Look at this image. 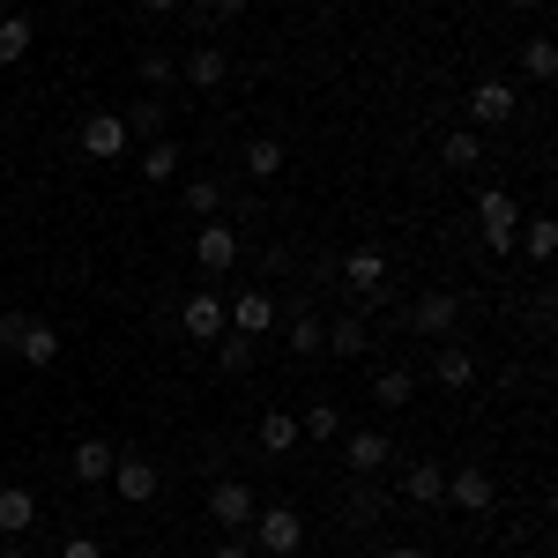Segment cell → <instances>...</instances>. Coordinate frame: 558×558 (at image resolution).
Segmentation results:
<instances>
[{
	"instance_id": "6da1fadb",
	"label": "cell",
	"mask_w": 558,
	"mask_h": 558,
	"mask_svg": "<svg viewBox=\"0 0 558 558\" xmlns=\"http://www.w3.org/2000/svg\"><path fill=\"white\" fill-rule=\"evenodd\" d=\"M246 529H254V551L260 558H299L305 551V514H299V507H268V514H254Z\"/></svg>"
},
{
	"instance_id": "7a4b0ae2",
	"label": "cell",
	"mask_w": 558,
	"mask_h": 558,
	"mask_svg": "<svg viewBox=\"0 0 558 558\" xmlns=\"http://www.w3.org/2000/svg\"><path fill=\"white\" fill-rule=\"evenodd\" d=\"M0 350H8V357H23V365H52V357H60V336H52V328H45V320H31V313H8V320H0Z\"/></svg>"
},
{
	"instance_id": "3957f363",
	"label": "cell",
	"mask_w": 558,
	"mask_h": 558,
	"mask_svg": "<svg viewBox=\"0 0 558 558\" xmlns=\"http://www.w3.org/2000/svg\"><path fill=\"white\" fill-rule=\"evenodd\" d=\"M476 239H484V254H514V223H521V209H514V194L507 186H484L476 194Z\"/></svg>"
},
{
	"instance_id": "277c9868",
	"label": "cell",
	"mask_w": 558,
	"mask_h": 558,
	"mask_svg": "<svg viewBox=\"0 0 558 558\" xmlns=\"http://www.w3.org/2000/svg\"><path fill=\"white\" fill-rule=\"evenodd\" d=\"M254 514H260V507H254V492H246L239 476H216V484H209V521H216V536H239Z\"/></svg>"
},
{
	"instance_id": "5b68a950",
	"label": "cell",
	"mask_w": 558,
	"mask_h": 558,
	"mask_svg": "<svg viewBox=\"0 0 558 558\" xmlns=\"http://www.w3.org/2000/svg\"><path fill=\"white\" fill-rule=\"evenodd\" d=\"M454 320H462V299H454V291H425V299L410 305V328H417L425 343H447Z\"/></svg>"
},
{
	"instance_id": "8992f818",
	"label": "cell",
	"mask_w": 558,
	"mask_h": 558,
	"mask_svg": "<svg viewBox=\"0 0 558 558\" xmlns=\"http://www.w3.org/2000/svg\"><path fill=\"white\" fill-rule=\"evenodd\" d=\"M447 499L462 507V514H492V499H499V484L484 462H462V470H447Z\"/></svg>"
},
{
	"instance_id": "52a82bcc",
	"label": "cell",
	"mask_w": 558,
	"mask_h": 558,
	"mask_svg": "<svg viewBox=\"0 0 558 558\" xmlns=\"http://www.w3.org/2000/svg\"><path fill=\"white\" fill-rule=\"evenodd\" d=\"M120 149H128V120H120V112H89L83 120V157L89 165H112Z\"/></svg>"
},
{
	"instance_id": "ba28073f",
	"label": "cell",
	"mask_w": 558,
	"mask_h": 558,
	"mask_svg": "<svg viewBox=\"0 0 558 558\" xmlns=\"http://www.w3.org/2000/svg\"><path fill=\"white\" fill-rule=\"evenodd\" d=\"M179 328H186V343H216L231 320H223V299L216 291H194V299L179 305Z\"/></svg>"
},
{
	"instance_id": "9c48e42d",
	"label": "cell",
	"mask_w": 558,
	"mask_h": 558,
	"mask_svg": "<svg viewBox=\"0 0 558 558\" xmlns=\"http://www.w3.org/2000/svg\"><path fill=\"white\" fill-rule=\"evenodd\" d=\"M112 484H120V499H134V507H149L165 476H157V462H149V454H112Z\"/></svg>"
},
{
	"instance_id": "30bf717a",
	"label": "cell",
	"mask_w": 558,
	"mask_h": 558,
	"mask_svg": "<svg viewBox=\"0 0 558 558\" xmlns=\"http://www.w3.org/2000/svg\"><path fill=\"white\" fill-rule=\"evenodd\" d=\"M470 120L476 128H514V83H499V75L476 83L470 89Z\"/></svg>"
},
{
	"instance_id": "8fae6325",
	"label": "cell",
	"mask_w": 558,
	"mask_h": 558,
	"mask_svg": "<svg viewBox=\"0 0 558 558\" xmlns=\"http://www.w3.org/2000/svg\"><path fill=\"white\" fill-rule=\"evenodd\" d=\"M223 320H231V336H268L276 328V299L268 291H239V299L223 305Z\"/></svg>"
},
{
	"instance_id": "7c38bea8",
	"label": "cell",
	"mask_w": 558,
	"mask_h": 558,
	"mask_svg": "<svg viewBox=\"0 0 558 558\" xmlns=\"http://www.w3.org/2000/svg\"><path fill=\"white\" fill-rule=\"evenodd\" d=\"M387 454H395V439H387V432H350V439H343V470L350 476L387 470Z\"/></svg>"
},
{
	"instance_id": "4fadbf2b",
	"label": "cell",
	"mask_w": 558,
	"mask_h": 558,
	"mask_svg": "<svg viewBox=\"0 0 558 558\" xmlns=\"http://www.w3.org/2000/svg\"><path fill=\"white\" fill-rule=\"evenodd\" d=\"M194 260H202L209 276H223V268L239 260V231H231V223H202V231H194Z\"/></svg>"
},
{
	"instance_id": "5bb4252c",
	"label": "cell",
	"mask_w": 558,
	"mask_h": 558,
	"mask_svg": "<svg viewBox=\"0 0 558 558\" xmlns=\"http://www.w3.org/2000/svg\"><path fill=\"white\" fill-rule=\"evenodd\" d=\"M343 283L357 291V299H380V291H387V254H380V246H357V254L343 260Z\"/></svg>"
},
{
	"instance_id": "9a60e30c",
	"label": "cell",
	"mask_w": 558,
	"mask_h": 558,
	"mask_svg": "<svg viewBox=\"0 0 558 558\" xmlns=\"http://www.w3.org/2000/svg\"><path fill=\"white\" fill-rule=\"evenodd\" d=\"M402 499L410 507H439L447 499V462H410L402 470Z\"/></svg>"
},
{
	"instance_id": "2e32d148",
	"label": "cell",
	"mask_w": 558,
	"mask_h": 558,
	"mask_svg": "<svg viewBox=\"0 0 558 558\" xmlns=\"http://www.w3.org/2000/svg\"><path fill=\"white\" fill-rule=\"evenodd\" d=\"M432 380L447 387V395H462V387L476 380V357L462 343H439V350H432Z\"/></svg>"
},
{
	"instance_id": "e0dca14e",
	"label": "cell",
	"mask_w": 558,
	"mask_h": 558,
	"mask_svg": "<svg viewBox=\"0 0 558 558\" xmlns=\"http://www.w3.org/2000/svg\"><path fill=\"white\" fill-rule=\"evenodd\" d=\"M23 529H38V492L0 484V536H23Z\"/></svg>"
},
{
	"instance_id": "ac0fdd59",
	"label": "cell",
	"mask_w": 558,
	"mask_h": 558,
	"mask_svg": "<svg viewBox=\"0 0 558 558\" xmlns=\"http://www.w3.org/2000/svg\"><path fill=\"white\" fill-rule=\"evenodd\" d=\"M179 75H186V83H194V89H216V83H223V75H231V52H223V45H194Z\"/></svg>"
},
{
	"instance_id": "d6986e66",
	"label": "cell",
	"mask_w": 558,
	"mask_h": 558,
	"mask_svg": "<svg viewBox=\"0 0 558 558\" xmlns=\"http://www.w3.org/2000/svg\"><path fill=\"white\" fill-rule=\"evenodd\" d=\"M320 350H336V357H365V350H373V328H365L357 313H343L336 328H320Z\"/></svg>"
},
{
	"instance_id": "ffe728a7",
	"label": "cell",
	"mask_w": 558,
	"mask_h": 558,
	"mask_svg": "<svg viewBox=\"0 0 558 558\" xmlns=\"http://www.w3.org/2000/svg\"><path fill=\"white\" fill-rule=\"evenodd\" d=\"M112 454H120V447L83 439V447H75V462H68V470H75V484H105V476H112Z\"/></svg>"
},
{
	"instance_id": "44dd1931",
	"label": "cell",
	"mask_w": 558,
	"mask_h": 558,
	"mask_svg": "<svg viewBox=\"0 0 558 558\" xmlns=\"http://www.w3.org/2000/svg\"><path fill=\"white\" fill-rule=\"evenodd\" d=\"M209 350H216V365H223L231 380H246V373H254V336H231V328H223Z\"/></svg>"
},
{
	"instance_id": "7402d4cb",
	"label": "cell",
	"mask_w": 558,
	"mask_h": 558,
	"mask_svg": "<svg viewBox=\"0 0 558 558\" xmlns=\"http://www.w3.org/2000/svg\"><path fill=\"white\" fill-rule=\"evenodd\" d=\"M142 179H149V186H165V179H179V142H172V134H157V142L142 149Z\"/></svg>"
},
{
	"instance_id": "603a6c76",
	"label": "cell",
	"mask_w": 558,
	"mask_h": 558,
	"mask_svg": "<svg viewBox=\"0 0 558 558\" xmlns=\"http://www.w3.org/2000/svg\"><path fill=\"white\" fill-rule=\"evenodd\" d=\"M31 38H38V23H31V15H0V68H15V60L31 52Z\"/></svg>"
},
{
	"instance_id": "cb8c5ba5",
	"label": "cell",
	"mask_w": 558,
	"mask_h": 558,
	"mask_svg": "<svg viewBox=\"0 0 558 558\" xmlns=\"http://www.w3.org/2000/svg\"><path fill=\"white\" fill-rule=\"evenodd\" d=\"M291 447H299V417L291 410H268L260 417V454H291Z\"/></svg>"
},
{
	"instance_id": "d4e9b609",
	"label": "cell",
	"mask_w": 558,
	"mask_h": 558,
	"mask_svg": "<svg viewBox=\"0 0 558 558\" xmlns=\"http://www.w3.org/2000/svg\"><path fill=\"white\" fill-rule=\"evenodd\" d=\"M410 395H417V380H410L402 365H387V373H373V402H387V410H402Z\"/></svg>"
},
{
	"instance_id": "484cf974",
	"label": "cell",
	"mask_w": 558,
	"mask_h": 558,
	"mask_svg": "<svg viewBox=\"0 0 558 558\" xmlns=\"http://www.w3.org/2000/svg\"><path fill=\"white\" fill-rule=\"evenodd\" d=\"M439 157H447L454 172H470V165H484V142H476L470 128H454V134H447V142H439Z\"/></svg>"
},
{
	"instance_id": "4316f807",
	"label": "cell",
	"mask_w": 558,
	"mask_h": 558,
	"mask_svg": "<svg viewBox=\"0 0 558 558\" xmlns=\"http://www.w3.org/2000/svg\"><path fill=\"white\" fill-rule=\"evenodd\" d=\"M283 165H291V157H283V142H268V134H260V142H246V172H254V179H276Z\"/></svg>"
},
{
	"instance_id": "83f0119b",
	"label": "cell",
	"mask_w": 558,
	"mask_h": 558,
	"mask_svg": "<svg viewBox=\"0 0 558 558\" xmlns=\"http://www.w3.org/2000/svg\"><path fill=\"white\" fill-rule=\"evenodd\" d=\"M283 343H291V357H320V320H313V313H291Z\"/></svg>"
},
{
	"instance_id": "f1b7e54d",
	"label": "cell",
	"mask_w": 558,
	"mask_h": 558,
	"mask_svg": "<svg viewBox=\"0 0 558 558\" xmlns=\"http://www.w3.org/2000/svg\"><path fill=\"white\" fill-rule=\"evenodd\" d=\"M521 246H529L536 260H551L558 254V223L551 216H529V223H521Z\"/></svg>"
},
{
	"instance_id": "f546056e",
	"label": "cell",
	"mask_w": 558,
	"mask_h": 558,
	"mask_svg": "<svg viewBox=\"0 0 558 558\" xmlns=\"http://www.w3.org/2000/svg\"><path fill=\"white\" fill-rule=\"evenodd\" d=\"M521 68H529L536 83H551V75H558V45L551 38H529V45H521Z\"/></svg>"
},
{
	"instance_id": "4dcf8cb0",
	"label": "cell",
	"mask_w": 558,
	"mask_h": 558,
	"mask_svg": "<svg viewBox=\"0 0 558 558\" xmlns=\"http://www.w3.org/2000/svg\"><path fill=\"white\" fill-rule=\"evenodd\" d=\"M336 432H343V417H336V402H313V410L299 417V439H336Z\"/></svg>"
},
{
	"instance_id": "1f68e13d",
	"label": "cell",
	"mask_w": 558,
	"mask_h": 558,
	"mask_svg": "<svg viewBox=\"0 0 558 558\" xmlns=\"http://www.w3.org/2000/svg\"><path fill=\"white\" fill-rule=\"evenodd\" d=\"M142 83H149L157 97H165V89L179 83V60H172V52H142Z\"/></svg>"
},
{
	"instance_id": "d6a6232c",
	"label": "cell",
	"mask_w": 558,
	"mask_h": 558,
	"mask_svg": "<svg viewBox=\"0 0 558 558\" xmlns=\"http://www.w3.org/2000/svg\"><path fill=\"white\" fill-rule=\"evenodd\" d=\"M165 120H172V105H165V97H149V105H134L128 134H149V142H157V134H165Z\"/></svg>"
},
{
	"instance_id": "836d02e7",
	"label": "cell",
	"mask_w": 558,
	"mask_h": 558,
	"mask_svg": "<svg viewBox=\"0 0 558 558\" xmlns=\"http://www.w3.org/2000/svg\"><path fill=\"white\" fill-rule=\"evenodd\" d=\"M186 209L216 216V209H223V186H216V179H186Z\"/></svg>"
},
{
	"instance_id": "e575fe53",
	"label": "cell",
	"mask_w": 558,
	"mask_h": 558,
	"mask_svg": "<svg viewBox=\"0 0 558 558\" xmlns=\"http://www.w3.org/2000/svg\"><path fill=\"white\" fill-rule=\"evenodd\" d=\"M246 8H254V0H202V8H194V15H209V23H239V15H246Z\"/></svg>"
},
{
	"instance_id": "d590c367",
	"label": "cell",
	"mask_w": 558,
	"mask_h": 558,
	"mask_svg": "<svg viewBox=\"0 0 558 558\" xmlns=\"http://www.w3.org/2000/svg\"><path fill=\"white\" fill-rule=\"evenodd\" d=\"M373 514H380V492H357L350 499V529H373Z\"/></svg>"
},
{
	"instance_id": "8d00e7d4",
	"label": "cell",
	"mask_w": 558,
	"mask_h": 558,
	"mask_svg": "<svg viewBox=\"0 0 558 558\" xmlns=\"http://www.w3.org/2000/svg\"><path fill=\"white\" fill-rule=\"evenodd\" d=\"M60 558H105V544H97V536H68V544H60Z\"/></svg>"
},
{
	"instance_id": "74e56055",
	"label": "cell",
	"mask_w": 558,
	"mask_h": 558,
	"mask_svg": "<svg viewBox=\"0 0 558 558\" xmlns=\"http://www.w3.org/2000/svg\"><path fill=\"white\" fill-rule=\"evenodd\" d=\"M209 558H254V544H246V536H216Z\"/></svg>"
},
{
	"instance_id": "f35d334b",
	"label": "cell",
	"mask_w": 558,
	"mask_h": 558,
	"mask_svg": "<svg viewBox=\"0 0 558 558\" xmlns=\"http://www.w3.org/2000/svg\"><path fill=\"white\" fill-rule=\"evenodd\" d=\"M134 8H142V15H172L179 0H134Z\"/></svg>"
},
{
	"instance_id": "ab89813d",
	"label": "cell",
	"mask_w": 558,
	"mask_h": 558,
	"mask_svg": "<svg viewBox=\"0 0 558 558\" xmlns=\"http://www.w3.org/2000/svg\"><path fill=\"white\" fill-rule=\"evenodd\" d=\"M380 558H425V551H417V544H387Z\"/></svg>"
},
{
	"instance_id": "60d3db41",
	"label": "cell",
	"mask_w": 558,
	"mask_h": 558,
	"mask_svg": "<svg viewBox=\"0 0 558 558\" xmlns=\"http://www.w3.org/2000/svg\"><path fill=\"white\" fill-rule=\"evenodd\" d=\"M514 8H544V0H514Z\"/></svg>"
},
{
	"instance_id": "b9f144b4",
	"label": "cell",
	"mask_w": 558,
	"mask_h": 558,
	"mask_svg": "<svg viewBox=\"0 0 558 558\" xmlns=\"http://www.w3.org/2000/svg\"><path fill=\"white\" fill-rule=\"evenodd\" d=\"M0 558H31V551H0Z\"/></svg>"
},
{
	"instance_id": "7bdbcfd3",
	"label": "cell",
	"mask_w": 558,
	"mask_h": 558,
	"mask_svg": "<svg viewBox=\"0 0 558 558\" xmlns=\"http://www.w3.org/2000/svg\"><path fill=\"white\" fill-rule=\"evenodd\" d=\"M336 8H357V0H336Z\"/></svg>"
}]
</instances>
